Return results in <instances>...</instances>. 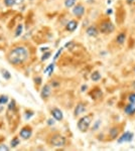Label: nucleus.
<instances>
[{"mask_svg":"<svg viewBox=\"0 0 135 151\" xmlns=\"http://www.w3.org/2000/svg\"><path fill=\"white\" fill-rule=\"evenodd\" d=\"M29 50L26 47L23 45H17L13 47L7 52L6 58L8 63L13 67H19L26 63L29 58Z\"/></svg>","mask_w":135,"mask_h":151,"instance_id":"1","label":"nucleus"},{"mask_svg":"<svg viewBox=\"0 0 135 151\" xmlns=\"http://www.w3.org/2000/svg\"><path fill=\"white\" fill-rule=\"evenodd\" d=\"M48 144L53 146V147H65L66 144H67V138L60 133L53 134L48 139Z\"/></svg>","mask_w":135,"mask_h":151,"instance_id":"2","label":"nucleus"},{"mask_svg":"<svg viewBox=\"0 0 135 151\" xmlns=\"http://www.w3.org/2000/svg\"><path fill=\"white\" fill-rule=\"evenodd\" d=\"M93 115H86L81 117L77 123V127L81 132H87L90 129V126L92 124Z\"/></svg>","mask_w":135,"mask_h":151,"instance_id":"3","label":"nucleus"},{"mask_svg":"<svg viewBox=\"0 0 135 151\" xmlns=\"http://www.w3.org/2000/svg\"><path fill=\"white\" fill-rule=\"evenodd\" d=\"M115 29V26L110 20H103L101 23L99 24V32L103 33V35H109L112 33Z\"/></svg>","mask_w":135,"mask_h":151,"instance_id":"4","label":"nucleus"},{"mask_svg":"<svg viewBox=\"0 0 135 151\" xmlns=\"http://www.w3.org/2000/svg\"><path fill=\"white\" fill-rule=\"evenodd\" d=\"M32 133H33V131L30 126H28V125L23 126V127L20 129V131H19V137L23 140H28L31 138Z\"/></svg>","mask_w":135,"mask_h":151,"instance_id":"5","label":"nucleus"},{"mask_svg":"<svg viewBox=\"0 0 135 151\" xmlns=\"http://www.w3.org/2000/svg\"><path fill=\"white\" fill-rule=\"evenodd\" d=\"M85 12H86L85 6L83 5V4H81V3L76 4V5L73 7V14L78 18L83 17V16H84V14H85Z\"/></svg>","mask_w":135,"mask_h":151,"instance_id":"6","label":"nucleus"},{"mask_svg":"<svg viewBox=\"0 0 135 151\" xmlns=\"http://www.w3.org/2000/svg\"><path fill=\"white\" fill-rule=\"evenodd\" d=\"M133 137H134V134L133 133L129 132V131H126V132H124L118 138V139H117V142H118L119 144H121V143H124V142H131V141L133 140Z\"/></svg>","mask_w":135,"mask_h":151,"instance_id":"7","label":"nucleus"},{"mask_svg":"<svg viewBox=\"0 0 135 151\" xmlns=\"http://www.w3.org/2000/svg\"><path fill=\"white\" fill-rule=\"evenodd\" d=\"M51 86L48 84L43 85V87L41 88V91H40V97L43 100H48L51 97Z\"/></svg>","mask_w":135,"mask_h":151,"instance_id":"8","label":"nucleus"},{"mask_svg":"<svg viewBox=\"0 0 135 151\" xmlns=\"http://www.w3.org/2000/svg\"><path fill=\"white\" fill-rule=\"evenodd\" d=\"M87 111V107L84 103H78L77 106H76L75 110H74V116L75 117H79L82 114H84L85 112Z\"/></svg>","mask_w":135,"mask_h":151,"instance_id":"9","label":"nucleus"},{"mask_svg":"<svg viewBox=\"0 0 135 151\" xmlns=\"http://www.w3.org/2000/svg\"><path fill=\"white\" fill-rule=\"evenodd\" d=\"M51 114L53 116V118L55 119L56 121H63L64 119V113L61 109L58 108H53L51 110Z\"/></svg>","mask_w":135,"mask_h":151,"instance_id":"10","label":"nucleus"},{"mask_svg":"<svg viewBox=\"0 0 135 151\" xmlns=\"http://www.w3.org/2000/svg\"><path fill=\"white\" fill-rule=\"evenodd\" d=\"M86 33L90 37H96V36H98V35H99V29L96 27L95 25H90L86 29Z\"/></svg>","mask_w":135,"mask_h":151,"instance_id":"11","label":"nucleus"},{"mask_svg":"<svg viewBox=\"0 0 135 151\" xmlns=\"http://www.w3.org/2000/svg\"><path fill=\"white\" fill-rule=\"evenodd\" d=\"M78 25H79V22H78L77 20H75V19H72V20H70L67 23L66 29H67L69 32H74V31L78 28Z\"/></svg>","mask_w":135,"mask_h":151,"instance_id":"12","label":"nucleus"},{"mask_svg":"<svg viewBox=\"0 0 135 151\" xmlns=\"http://www.w3.org/2000/svg\"><path fill=\"white\" fill-rule=\"evenodd\" d=\"M124 112L126 115L128 116H131V115H134L135 114V104L134 103H129L125 106L124 108Z\"/></svg>","mask_w":135,"mask_h":151,"instance_id":"13","label":"nucleus"},{"mask_svg":"<svg viewBox=\"0 0 135 151\" xmlns=\"http://www.w3.org/2000/svg\"><path fill=\"white\" fill-rule=\"evenodd\" d=\"M90 95H91V98H93V99H95V100H96V99L101 98L103 93H102V91L99 89V88H96L95 90H93V91L91 92Z\"/></svg>","mask_w":135,"mask_h":151,"instance_id":"14","label":"nucleus"},{"mask_svg":"<svg viewBox=\"0 0 135 151\" xmlns=\"http://www.w3.org/2000/svg\"><path fill=\"white\" fill-rule=\"evenodd\" d=\"M19 145H20V137L19 136H14L10 140V148H16Z\"/></svg>","mask_w":135,"mask_h":151,"instance_id":"15","label":"nucleus"},{"mask_svg":"<svg viewBox=\"0 0 135 151\" xmlns=\"http://www.w3.org/2000/svg\"><path fill=\"white\" fill-rule=\"evenodd\" d=\"M118 134H119V129L117 127H112L110 129L109 131V135L111 137V139H116L118 137Z\"/></svg>","mask_w":135,"mask_h":151,"instance_id":"16","label":"nucleus"},{"mask_svg":"<svg viewBox=\"0 0 135 151\" xmlns=\"http://www.w3.org/2000/svg\"><path fill=\"white\" fill-rule=\"evenodd\" d=\"M125 40H126V33L125 32H121L117 35L116 42L118 43V45H123V43L125 42Z\"/></svg>","mask_w":135,"mask_h":151,"instance_id":"17","label":"nucleus"},{"mask_svg":"<svg viewBox=\"0 0 135 151\" xmlns=\"http://www.w3.org/2000/svg\"><path fill=\"white\" fill-rule=\"evenodd\" d=\"M22 33H23V24L19 23L18 25L16 26L15 31H14V36H15V37H19Z\"/></svg>","mask_w":135,"mask_h":151,"instance_id":"18","label":"nucleus"},{"mask_svg":"<svg viewBox=\"0 0 135 151\" xmlns=\"http://www.w3.org/2000/svg\"><path fill=\"white\" fill-rule=\"evenodd\" d=\"M102 76L100 74V72H98V70H95V72H93L92 74H91V80H92L93 82H99L100 80H101Z\"/></svg>","mask_w":135,"mask_h":151,"instance_id":"19","label":"nucleus"},{"mask_svg":"<svg viewBox=\"0 0 135 151\" xmlns=\"http://www.w3.org/2000/svg\"><path fill=\"white\" fill-rule=\"evenodd\" d=\"M7 109H8V111H11V112L15 111V109H16V102H15V100H13V99L9 100L8 105H7Z\"/></svg>","mask_w":135,"mask_h":151,"instance_id":"20","label":"nucleus"},{"mask_svg":"<svg viewBox=\"0 0 135 151\" xmlns=\"http://www.w3.org/2000/svg\"><path fill=\"white\" fill-rule=\"evenodd\" d=\"M53 70H55V63H53V64L48 65V67L45 68V70H43V73H45V74H48V77H51V74L53 73Z\"/></svg>","mask_w":135,"mask_h":151,"instance_id":"21","label":"nucleus"},{"mask_svg":"<svg viewBox=\"0 0 135 151\" xmlns=\"http://www.w3.org/2000/svg\"><path fill=\"white\" fill-rule=\"evenodd\" d=\"M1 75H2V77H3V79L6 80V81L11 79V74L9 73V70H7L6 69L1 70Z\"/></svg>","mask_w":135,"mask_h":151,"instance_id":"22","label":"nucleus"},{"mask_svg":"<svg viewBox=\"0 0 135 151\" xmlns=\"http://www.w3.org/2000/svg\"><path fill=\"white\" fill-rule=\"evenodd\" d=\"M77 0H65V7L66 8H72L76 5Z\"/></svg>","mask_w":135,"mask_h":151,"instance_id":"23","label":"nucleus"},{"mask_svg":"<svg viewBox=\"0 0 135 151\" xmlns=\"http://www.w3.org/2000/svg\"><path fill=\"white\" fill-rule=\"evenodd\" d=\"M3 3H4V5L6 7H8V8H11V7H13L14 5H16L15 0H3Z\"/></svg>","mask_w":135,"mask_h":151,"instance_id":"24","label":"nucleus"},{"mask_svg":"<svg viewBox=\"0 0 135 151\" xmlns=\"http://www.w3.org/2000/svg\"><path fill=\"white\" fill-rule=\"evenodd\" d=\"M8 102H9L8 96H6V95H1L0 96V105H6L8 104Z\"/></svg>","mask_w":135,"mask_h":151,"instance_id":"25","label":"nucleus"},{"mask_svg":"<svg viewBox=\"0 0 135 151\" xmlns=\"http://www.w3.org/2000/svg\"><path fill=\"white\" fill-rule=\"evenodd\" d=\"M51 57V52L48 50V52H45L43 53V55H41V58H40V60L41 62H45V60H48Z\"/></svg>","mask_w":135,"mask_h":151,"instance_id":"26","label":"nucleus"},{"mask_svg":"<svg viewBox=\"0 0 135 151\" xmlns=\"http://www.w3.org/2000/svg\"><path fill=\"white\" fill-rule=\"evenodd\" d=\"M33 115H34L33 111H31V110H26V111H25V113H24V119H25V120H29V119H30L31 117H33Z\"/></svg>","mask_w":135,"mask_h":151,"instance_id":"27","label":"nucleus"},{"mask_svg":"<svg viewBox=\"0 0 135 151\" xmlns=\"http://www.w3.org/2000/svg\"><path fill=\"white\" fill-rule=\"evenodd\" d=\"M33 82L35 85H38V86H40L41 84H43V78L40 77V76H36V77L33 78Z\"/></svg>","mask_w":135,"mask_h":151,"instance_id":"28","label":"nucleus"},{"mask_svg":"<svg viewBox=\"0 0 135 151\" xmlns=\"http://www.w3.org/2000/svg\"><path fill=\"white\" fill-rule=\"evenodd\" d=\"M75 41L74 40H71V41H69V42H67L65 45V47H67L69 48V50H72V48H74V47H75Z\"/></svg>","mask_w":135,"mask_h":151,"instance_id":"29","label":"nucleus"},{"mask_svg":"<svg viewBox=\"0 0 135 151\" xmlns=\"http://www.w3.org/2000/svg\"><path fill=\"white\" fill-rule=\"evenodd\" d=\"M10 150V147L7 146L5 143H1L0 144V151H9Z\"/></svg>","mask_w":135,"mask_h":151,"instance_id":"30","label":"nucleus"},{"mask_svg":"<svg viewBox=\"0 0 135 151\" xmlns=\"http://www.w3.org/2000/svg\"><path fill=\"white\" fill-rule=\"evenodd\" d=\"M101 125V120H97L95 122L94 125L92 126V129H93V131H96V130H98V128H99V126Z\"/></svg>","mask_w":135,"mask_h":151,"instance_id":"31","label":"nucleus"},{"mask_svg":"<svg viewBox=\"0 0 135 151\" xmlns=\"http://www.w3.org/2000/svg\"><path fill=\"white\" fill-rule=\"evenodd\" d=\"M128 100H129V103H134L135 104V93L130 94L128 96Z\"/></svg>","mask_w":135,"mask_h":151,"instance_id":"32","label":"nucleus"},{"mask_svg":"<svg viewBox=\"0 0 135 151\" xmlns=\"http://www.w3.org/2000/svg\"><path fill=\"white\" fill-rule=\"evenodd\" d=\"M62 52H63V47H61L60 50H58V52H56V53L55 55V57H53V60H58V57L61 55V53H62Z\"/></svg>","mask_w":135,"mask_h":151,"instance_id":"33","label":"nucleus"},{"mask_svg":"<svg viewBox=\"0 0 135 151\" xmlns=\"http://www.w3.org/2000/svg\"><path fill=\"white\" fill-rule=\"evenodd\" d=\"M55 123H56V121H55V119H48V121H46V124H48V126H53V125H55Z\"/></svg>","mask_w":135,"mask_h":151,"instance_id":"34","label":"nucleus"},{"mask_svg":"<svg viewBox=\"0 0 135 151\" xmlns=\"http://www.w3.org/2000/svg\"><path fill=\"white\" fill-rule=\"evenodd\" d=\"M24 1H25V0H15V3H16V5H21V4L24 3Z\"/></svg>","mask_w":135,"mask_h":151,"instance_id":"35","label":"nucleus"},{"mask_svg":"<svg viewBox=\"0 0 135 151\" xmlns=\"http://www.w3.org/2000/svg\"><path fill=\"white\" fill-rule=\"evenodd\" d=\"M48 50H50V47H41V48H40V52H48Z\"/></svg>","mask_w":135,"mask_h":151,"instance_id":"36","label":"nucleus"},{"mask_svg":"<svg viewBox=\"0 0 135 151\" xmlns=\"http://www.w3.org/2000/svg\"><path fill=\"white\" fill-rule=\"evenodd\" d=\"M87 85H84V86H82V89H81V91H82V92H86V91H87Z\"/></svg>","mask_w":135,"mask_h":151,"instance_id":"37","label":"nucleus"},{"mask_svg":"<svg viewBox=\"0 0 135 151\" xmlns=\"http://www.w3.org/2000/svg\"><path fill=\"white\" fill-rule=\"evenodd\" d=\"M58 86H60V84H58V83H56V82H53V84H51V88H53V87H58Z\"/></svg>","mask_w":135,"mask_h":151,"instance_id":"38","label":"nucleus"},{"mask_svg":"<svg viewBox=\"0 0 135 151\" xmlns=\"http://www.w3.org/2000/svg\"><path fill=\"white\" fill-rule=\"evenodd\" d=\"M106 13L108 14V15H109V14H111V13H112V9H107Z\"/></svg>","mask_w":135,"mask_h":151,"instance_id":"39","label":"nucleus"},{"mask_svg":"<svg viewBox=\"0 0 135 151\" xmlns=\"http://www.w3.org/2000/svg\"><path fill=\"white\" fill-rule=\"evenodd\" d=\"M132 87H133V89L135 90V81H134L133 83H132Z\"/></svg>","mask_w":135,"mask_h":151,"instance_id":"40","label":"nucleus"},{"mask_svg":"<svg viewBox=\"0 0 135 151\" xmlns=\"http://www.w3.org/2000/svg\"><path fill=\"white\" fill-rule=\"evenodd\" d=\"M131 2H133V0H127V3H131Z\"/></svg>","mask_w":135,"mask_h":151,"instance_id":"41","label":"nucleus"},{"mask_svg":"<svg viewBox=\"0 0 135 151\" xmlns=\"http://www.w3.org/2000/svg\"><path fill=\"white\" fill-rule=\"evenodd\" d=\"M28 1H29V2H32V1H33V0H28Z\"/></svg>","mask_w":135,"mask_h":151,"instance_id":"42","label":"nucleus"},{"mask_svg":"<svg viewBox=\"0 0 135 151\" xmlns=\"http://www.w3.org/2000/svg\"><path fill=\"white\" fill-rule=\"evenodd\" d=\"M89 2H91V0H90V1ZM92 2H94V0H92Z\"/></svg>","mask_w":135,"mask_h":151,"instance_id":"43","label":"nucleus"},{"mask_svg":"<svg viewBox=\"0 0 135 151\" xmlns=\"http://www.w3.org/2000/svg\"></svg>","mask_w":135,"mask_h":151,"instance_id":"44","label":"nucleus"}]
</instances>
